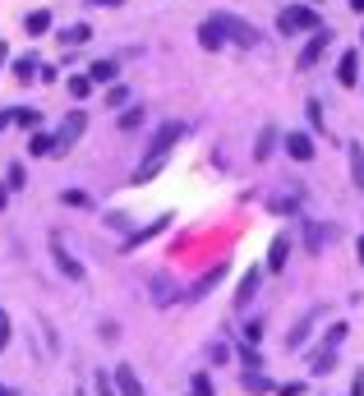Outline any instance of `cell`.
Instances as JSON below:
<instances>
[{
    "label": "cell",
    "mask_w": 364,
    "mask_h": 396,
    "mask_svg": "<svg viewBox=\"0 0 364 396\" xmlns=\"http://www.w3.org/2000/svg\"><path fill=\"white\" fill-rule=\"evenodd\" d=\"M350 10H355V14H364V0H346Z\"/></svg>",
    "instance_id": "cell-41"
},
{
    "label": "cell",
    "mask_w": 364,
    "mask_h": 396,
    "mask_svg": "<svg viewBox=\"0 0 364 396\" xmlns=\"http://www.w3.org/2000/svg\"><path fill=\"white\" fill-rule=\"evenodd\" d=\"M10 336H14V327H10V314H5V309H0V351H5V346H10Z\"/></svg>",
    "instance_id": "cell-36"
},
{
    "label": "cell",
    "mask_w": 364,
    "mask_h": 396,
    "mask_svg": "<svg viewBox=\"0 0 364 396\" xmlns=\"http://www.w3.org/2000/svg\"><path fill=\"white\" fill-rule=\"evenodd\" d=\"M167 157H171V153H148V162H143V166L134 170V184H148L152 175H157V170L167 166Z\"/></svg>",
    "instance_id": "cell-15"
},
{
    "label": "cell",
    "mask_w": 364,
    "mask_h": 396,
    "mask_svg": "<svg viewBox=\"0 0 364 396\" xmlns=\"http://www.w3.org/2000/svg\"><path fill=\"white\" fill-rule=\"evenodd\" d=\"M56 267H61V276H69V281H83V263L69 258V254L61 249V240H56Z\"/></svg>",
    "instance_id": "cell-14"
},
{
    "label": "cell",
    "mask_w": 364,
    "mask_h": 396,
    "mask_svg": "<svg viewBox=\"0 0 364 396\" xmlns=\"http://www.w3.org/2000/svg\"><path fill=\"white\" fill-rule=\"evenodd\" d=\"M328 51H332V32H328V28L309 32V46L300 51V60H295V69H314V65H319L323 56H328Z\"/></svg>",
    "instance_id": "cell-3"
},
{
    "label": "cell",
    "mask_w": 364,
    "mask_h": 396,
    "mask_svg": "<svg viewBox=\"0 0 364 396\" xmlns=\"http://www.w3.org/2000/svg\"><path fill=\"white\" fill-rule=\"evenodd\" d=\"M88 37H92L88 23H74V28H65V32H61V42H65V46H83Z\"/></svg>",
    "instance_id": "cell-26"
},
{
    "label": "cell",
    "mask_w": 364,
    "mask_h": 396,
    "mask_svg": "<svg viewBox=\"0 0 364 396\" xmlns=\"http://www.w3.org/2000/svg\"><path fill=\"white\" fill-rule=\"evenodd\" d=\"M244 341H249V346H258V341H263V322H249V327H244Z\"/></svg>",
    "instance_id": "cell-37"
},
{
    "label": "cell",
    "mask_w": 364,
    "mask_h": 396,
    "mask_svg": "<svg viewBox=\"0 0 364 396\" xmlns=\"http://www.w3.org/2000/svg\"><path fill=\"white\" fill-rule=\"evenodd\" d=\"M350 396H364V373L355 378V387H350Z\"/></svg>",
    "instance_id": "cell-40"
},
{
    "label": "cell",
    "mask_w": 364,
    "mask_h": 396,
    "mask_svg": "<svg viewBox=\"0 0 364 396\" xmlns=\"http://www.w3.org/2000/svg\"><path fill=\"white\" fill-rule=\"evenodd\" d=\"M240 387H244V392H268L272 382H268V373H263V368H244V373H240Z\"/></svg>",
    "instance_id": "cell-21"
},
{
    "label": "cell",
    "mask_w": 364,
    "mask_h": 396,
    "mask_svg": "<svg viewBox=\"0 0 364 396\" xmlns=\"http://www.w3.org/2000/svg\"><path fill=\"white\" fill-rule=\"evenodd\" d=\"M323 19L319 10H309V5H286L281 14H277V32L281 37H300V32H319Z\"/></svg>",
    "instance_id": "cell-1"
},
{
    "label": "cell",
    "mask_w": 364,
    "mask_h": 396,
    "mask_svg": "<svg viewBox=\"0 0 364 396\" xmlns=\"http://www.w3.org/2000/svg\"><path fill=\"white\" fill-rule=\"evenodd\" d=\"M88 5H120V0H88Z\"/></svg>",
    "instance_id": "cell-44"
},
{
    "label": "cell",
    "mask_w": 364,
    "mask_h": 396,
    "mask_svg": "<svg viewBox=\"0 0 364 396\" xmlns=\"http://www.w3.org/2000/svg\"><path fill=\"white\" fill-rule=\"evenodd\" d=\"M222 28V37L226 42H235V46H258V28L254 23H244V19H235V14H208Z\"/></svg>",
    "instance_id": "cell-2"
},
{
    "label": "cell",
    "mask_w": 364,
    "mask_h": 396,
    "mask_svg": "<svg viewBox=\"0 0 364 396\" xmlns=\"http://www.w3.org/2000/svg\"><path fill=\"white\" fill-rule=\"evenodd\" d=\"M360 42H364V37H360Z\"/></svg>",
    "instance_id": "cell-46"
},
{
    "label": "cell",
    "mask_w": 364,
    "mask_h": 396,
    "mask_svg": "<svg viewBox=\"0 0 364 396\" xmlns=\"http://www.w3.org/2000/svg\"><path fill=\"white\" fill-rule=\"evenodd\" d=\"M355 254H360V263H364V235H360V240H355Z\"/></svg>",
    "instance_id": "cell-42"
},
{
    "label": "cell",
    "mask_w": 364,
    "mask_h": 396,
    "mask_svg": "<svg viewBox=\"0 0 364 396\" xmlns=\"http://www.w3.org/2000/svg\"><path fill=\"white\" fill-rule=\"evenodd\" d=\"M286 157H295V162H314V138L300 134V129H290L286 134Z\"/></svg>",
    "instance_id": "cell-9"
},
{
    "label": "cell",
    "mask_w": 364,
    "mask_h": 396,
    "mask_svg": "<svg viewBox=\"0 0 364 396\" xmlns=\"http://www.w3.org/2000/svg\"><path fill=\"white\" fill-rule=\"evenodd\" d=\"M125 102H129V88H125V83H111V88H107V107H111V111H120Z\"/></svg>",
    "instance_id": "cell-31"
},
{
    "label": "cell",
    "mask_w": 364,
    "mask_h": 396,
    "mask_svg": "<svg viewBox=\"0 0 364 396\" xmlns=\"http://www.w3.org/2000/svg\"><path fill=\"white\" fill-rule=\"evenodd\" d=\"M346 322H332V327H328V336H323V351H336V346H341V341H346Z\"/></svg>",
    "instance_id": "cell-28"
},
{
    "label": "cell",
    "mask_w": 364,
    "mask_h": 396,
    "mask_svg": "<svg viewBox=\"0 0 364 396\" xmlns=\"http://www.w3.org/2000/svg\"><path fill=\"white\" fill-rule=\"evenodd\" d=\"M180 134H184V124H180V120H167V124H157V134H152L148 153H171V148L180 143Z\"/></svg>",
    "instance_id": "cell-5"
},
{
    "label": "cell",
    "mask_w": 364,
    "mask_h": 396,
    "mask_svg": "<svg viewBox=\"0 0 364 396\" xmlns=\"http://www.w3.org/2000/svg\"><path fill=\"white\" fill-rule=\"evenodd\" d=\"M116 74H120V65H116V60H92V65H88V78H92V83H111Z\"/></svg>",
    "instance_id": "cell-18"
},
{
    "label": "cell",
    "mask_w": 364,
    "mask_h": 396,
    "mask_svg": "<svg viewBox=\"0 0 364 396\" xmlns=\"http://www.w3.org/2000/svg\"><path fill=\"white\" fill-rule=\"evenodd\" d=\"M143 120H148V116H143V107H129V111H125V116H120V129H125V134H129V129H138V124H143Z\"/></svg>",
    "instance_id": "cell-32"
},
{
    "label": "cell",
    "mask_w": 364,
    "mask_h": 396,
    "mask_svg": "<svg viewBox=\"0 0 364 396\" xmlns=\"http://www.w3.org/2000/svg\"><path fill=\"white\" fill-rule=\"evenodd\" d=\"M23 28H28V32H32V37H42V32H46V28H51V14H46V10H32V14H28V19H23Z\"/></svg>",
    "instance_id": "cell-24"
},
{
    "label": "cell",
    "mask_w": 364,
    "mask_h": 396,
    "mask_svg": "<svg viewBox=\"0 0 364 396\" xmlns=\"http://www.w3.org/2000/svg\"><path fill=\"white\" fill-rule=\"evenodd\" d=\"M92 88H97V83H92L88 74H78V78H69V97H74V102H83V97H88Z\"/></svg>",
    "instance_id": "cell-30"
},
{
    "label": "cell",
    "mask_w": 364,
    "mask_h": 396,
    "mask_svg": "<svg viewBox=\"0 0 364 396\" xmlns=\"http://www.w3.org/2000/svg\"><path fill=\"white\" fill-rule=\"evenodd\" d=\"M332 368H336V351H319L309 360V373H314V378H328Z\"/></svg>",
    "instance_id": "cell-20"
},
{
    "label": "cell",
    "mask_w": 364,
    "mask_h": 396,
    "mask_svg": "<svg viewBox=\"0 0 364 396\" xmlns=\"http://www.w3.org/2000/svg\"><path fill=\"white\" fill-rule=\"evenodd\" d=\"M28 170H23V162H14V166H10V189H28Z\"/></svg>",
    "instance_id": "cell-34"
},
{
    "label": "cell",
    "mask_w": 364,
    "mask_h": 396,
    "mask_svg": "<svg viewBox=\"0 0 364 396\" xmlns=\"http://www.w3.org/2000/svg\"><path fill=\"white\" fill-rule=\"evenodd\" d=\"M78 396H83V392H78Z\"/></svg>",
    "instance_id": "cell-45"
},
{
    "label": "cell",
    "mask_w": 364,
    "mask_h": 396,
    "mask_svg": "<svg viewBox=\"0 0 364 396\" xmlns=\"http://www.w3.org/2000/svg\"><path fill=\"white\" fill-rule=\"evenodd\" d=\"M254 286H258V267H249V272L240 276V290H235V305H249V300H254Z\"/></svg>",
    "instance_id": "cell-22"
},
{
    "label": "cell",
    "mask_w": 364,
    "mask_h": 396,
    "mask_svg": "<svg viewBox=\"0 0 364 396\" xmlns=\"http://www.w3.org/2000/svg\"><path fill=\"white\" fill-rule=\"evenodd\" d=\"M319 318H323V309H309V314H304V318L286 332V351H300L304 341H309V332H314V322H319Z\"/></svg>",
    "instance_id": "cell-6"
},
{
    "label": "cell",
    "mask_w": 364,
    "mask_h": 396,
    "mask_svg": "<svg viewBox=\"0 0 364 396\" xmlns=\"http://www.w3.org/2000/svg\"><path fill=\"white\" fill-rule=\"evenodd\" d=\"M198 46H203V51H222V46H226V37H222V28H217L213 19L198 23Z\"/></svg>",
    "instance_id": "cell-11"
},
{
    "label": "cell",
    "mask_w": 364,
    "mask_h": 396,
    "mask_svg": "<svg viewBox=\"0 0 364 396\" xmlns=\"http://www.w3.org/2000/svg\"><path fill=\"white\" fill-rule=\"evenodd\" d=\"M189 396H217L213 392V373H203V368H198L194 382H189Z\"/></svg>",
    "instance_id": "cell-27"
},
{
    "label": "cell",
    "mask_w": 364,
    "mask_h": 396,
    "mask_svg": "<svg viewBox=\"0 0 364 396\" xmlns=\"http://www.w3.org/2000/svg\"><path fill=\"white\" fill-rule=\"evenodd\" d=\"M336 83H341V88H355V83H360V51H346V56L336 60Z\"/></svg>",
    "instance_id": "cell-8"
},
{
    "label": "cell",
    "mask_w": 364,
    "mask_h": 396,
    "mask_svg": "<svg viewBox=\"0 0 364 396\" xmlns=\"http://www.w3.org/2000/svg\"><path fill=\"white\" fill-rule=\"evenodd\" d=\"M304 111H309V124H314V129H328V124H323V102H319V97H309V107H304Z\"/></svg>",
    "instance_id": "cell-33"
},
{
    "label": "cell",
    "mask_w": 364,
    "mask_h": 396,
    "mask_svg": "<svg viewBox=\"0 0 364 396\" xmlns=\"http://www.w3.org/2000/svg\"><path fill=\"white\" fill-rule=\"evenodd\" d=\"M277 392H281V396H304V382H281Z\"/></svg>",
    "instance_id": "cell-39"
},
{
    "label": "cell",
    "mask_w": 364,
    "mask_h": 396,
    "mask_svg": "<svg viewBox=\"0 0 364 396\" xmlns=\"http://www.w3.org/2000/svg\"><path fill=\"white\" fill-rule=\"evenodd\" d=\"M240 364L244 368H263V360H258V351L249 346V341H244V351H240Z\"/></svg>",
    "instance_id": "cell-35"
},
{
    "label": "cell",
    "mask_w": 364,
    "mask_h": 396,
    "mask_svg": "<svg viewBox=\"0 0 364 396\" xmlns=\"http://www.w3.org/2000/svg\"><path fill=\"white\" fill-rule=\"evenodd\" d=\"M300 226H304V249H309V254H323V244L332 240V226H319V221H309V217H300Z\"/></svg>",
    "instance_id": "cell-7"
},
{
    "label": "cell",
    "mask_w": 364,
    "mask_h": 396,
    "mask_svg": "<svg viewBox=\"0 0 364 396\" xmlns=\"http://www.w3.org/2000/svg\"><path fill=\"white\" fill-rule=\"evenodd\" d=\"M167 221H171V217H157V221H148L143 230H134V235L125 240V249H138V244H148L152 235H157V230H167Z\"/></svg>",
    "instance_id": "cell-16"
},
{
    "label": "cell",
    "mask_w": 364,
    "mask_h": 396,
    "mask_svg": "<svg viewBox=\"0 0 364 396\" xmlns=\"http://www.w3.org/2000/svg\"><path fill=\"white\" fill-rule=\"evenodd\" d=\"M116 387H120V396H148V392H143V382H138V373L129 364H116Z\"/></svg>",
    "instance_id": "cell-10"
},
{
    "label": "cell",
    "mask_w": 364,
    "mask_h": 396,
    "mask_svg": "<svg viewBox=\"0 0 364 396\" xmlns=\"http://www.w3.org/2000/svg\"><path fill=\"white\" fill-rule=\"evenodd\" d=\"M286 258H290V240H286V235H277L272 249H268V272H281V267H286Z\"/></svg>",
    "instance_id": "cell-13"
},
{
    "label": "cell",
    "mask_w": 364,
    "mask_h": 396,
    "mask_svg": "<svg viewBox=\"0 0 364 396\" xmlns=\"http://www.w3.org/2000/svg\"><path fill=\"white\" fill-rule=\"evenodd\" d=\"M0 396H19V392H14V387H5V382H0Z\"/></svg>",
    "instance_id": "cell-43"
},
{
    "label": "cell",
    "mask_w": 364,
    "mask_h": 396,
    "mask_svg": "<svg viewBox=\"0 0 364 396\" xmlns=\"http://www.w3.org/2000/svg\"><path fill=\"white\" fill-rule=\"evenodd\" d=\"M14 124H19V129H37V124H42V116H37L32 107H14Z\"/></svg>",
    "instance_id": "cell-29"
},
{
    "label": "cell",
    "mask_w": 364,
    "mask_h": 396,
    "mask_svg": "<svg viewBox=\"0 0 364 396\" xmlns=\"http://www.w3.org/2000/svg\"><path fill=\"white\" fill-rule=\"evenodd\" d=\"M83 129H88V116H83V111H69V116H65V124L56 129V143H61V153H69V148H74L78 138H83Z\"/></svg>",
    "instance_id": "cell-4"
},
{
    "label": "cell",
    "mask_w": 364,
    "mask_h": 396,
    "mask_svg": "<svg viewBox=\"0 0 364 396\" xmlns=\"http://www.w3.org/2000/svg\"><path fill=\"white\" fill-rule=\"evenodd\" d=\"M14 78H19V83L37 78V56H19V60H14Z\"/></svg>",
    "instance_id": "cell-25"
},
{
    "label": "cell",
    "mask_w": 364,
    "mask_h": 396,
    "mask_svg": "<svg viewBox=\"0 0 364 396\" xmlns=\"http://www.w3.org/2000/svg\"><path fill=\"white\" fill-rule=\"evenodd\" d=\"M92 392H97V396H120V387H116V373H102V368H97V378H92Z\"/></svg>",
    "instance_id": "cell-23"
},
{
    "label": "cell",
    "mask_w": 364,
    "mask_h": 396,
    "mask_svg": "<svg viewBox=\"0 0 364 396\" xmlns=\"http://www.w3.org/2000/svg\"><path fill=\"white\" fill-rule=\"evenodd\" d=\"M272 148H277V124H263V129H258V143H254V162H268Z\"/></svg>",
    "instance_id": "cell-12"
},
{
    "label": "cell",
    "mask_w": 364,
    "mask_h": 396,
    "mask_svg": "<svg viewBox=\"0 0 364 396\" xmlns=\"http://www.w3.org/2000/svg\"><path fill=\"white\" fill-rule=\"evenodd\" d=\"M277 212H286V217H295V212H300V203H295V198H277Z\"/></svg>",
    "instance_id": "cell-38"
},
{
    "label": "cell",
    "mask_w": 364,
    "mask_h": 396,
    "mask_svg": "<svg viewBox=\"0 0 364 396\" xmlns=\"http://www.w3.org/2000/svg\"><path fill=\"white\" fill-rule=\"evenodd\" d=\"M350 180L364 194V143H350Z\"/></svg>",
    "instance_id": "cell-19"
},
{
    "label": "cell",
    "mask_w": 364,
    "mask_h": 396,
    "mask_svg": "<svg viewBox=\"0 0 364 396\" xmlns=\"http://www.w3.org/2000/svg\"><path fill=\"white\" fill-rule=\"evenodd\" d=\"M51 153H61V143L51 134H32L28 138V157H51Z\"/></svg>",
    "instance_id": "cell-17"
}]
</instances>
